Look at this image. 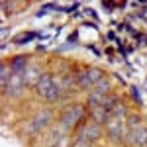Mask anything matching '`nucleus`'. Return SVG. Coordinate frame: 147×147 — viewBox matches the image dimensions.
<instances>
[{"mask_svg":"<svg viewBox=\"0 0 147 147\" xmlns=\"http://www.w3.org/2000/svg\"><path fill=\"white\" fill-rule=\"evenodd\" d=\"M127 143L131 147H147V127L143 124L127 129Z\"/></svg>","mask_w":147,"mask_h":147,"instance_id":"obj_7","label":"nucleus"},{"mask_svg":"<svg viewBox=\"0 0 147 147\" xmlns=\"http://www.w3.org/2000/svg\"><path fill=\"white\" fill-rule=\"evenodd\" d=\"M131 94H134L131 98H134L136 102H139V100H141V98H139V90H136V88H131Z\"/></svg>","mask_w":147,"mask_h":147,"instance_id":"obj_14","label":"nucleus"},{"mask_svg":"<svg viewBox=\"0 0 147 147\" xmlns=\"http://www.w3.org/2000/svg\"><path fill=\"white\" fill-rule=\"evenodd\" d=\"M4 94L8 98H20L24 92H26V82H24L22 75H12V79L8 80V84L2 88Z\"/></svg>","mask_w":147,"mask_h":147,"instance_id":"obj_6","label":"nucleus"},{"mask_svg":"<svg viewBox=\"0 0 147 147\" xmlns=\"http://www.w3.org/2000/svg\"><path fill=\"white\" fill-rule=\"evenodd\" d=\"M84 114H86V104H71V106H67L61 112V116H59V125L65 131L79 129L80 124H82Z\"/></svg>","mask_w":147,"mask_h":147,"instance_id":"obj_2","label":"nucleus"},{"mask_svg":"<svg viewBox=\"0 0 147 147\" xmlns=\"http://www.w3.org/2000/svg\"><path fill=\"white\" fill-rule=\"evenodd\" d=\"M92 143H94L92 139H88L86 136H82V134L77 131L75 137H73V145H71V147H92Z\"/></svg>","mask_w":147,"mask_h":147,"instance_id":"obj_11","label":"nucleus"},{"mask_svg":"<svg viewBox=\"0 0 147 147\" xmlns=\"http://www.w3.org/2000/svg\"><path fill=\"white\" fill-rule=\"evenodd\" d=\"M35 94L47 104H55L59 102V98L63 96V86H61V77L51 75V73H43L37 84L34 86Z\"/></svg>","mask_w":147,"mask_h":147,"instance_id":"obj_1","label":"nucleus"},{"mask_svg":"<svg viewBox=\"0 0 147 147\" xmlns=\"http://www.w3.org/2000/svg\"><path fill=\"white\" fill-rule=\"evenodd\" d=\"M102 127H104V125H100L98 122L90 120V122H82L77 131L82 134V136H86L88 139H92V141H96V139H100V137H102Z\"/></svg>","mask_w":147,"mask_h":147,"instance_id":"obj_8","label":"nucleus"},{"mask_svg":"<svg viewBox=\"0 0 147 147\" xmlns=\"http://www.w3.org/2000/svg\"><path fill=\"white\" fill-rule=\"evenodd\" d=\"M41 75H43V73H41V69L37 67V65H30V67H28V71L22 75V77H24V82H26V86H35Z\"/></svg>","mask_w":147,"mask_h":147,"instance_id":"obj_10","label":"nucleus"},{"mask_svg":"<svg viewBox=\"0 0 147 147\" xmlns=\"http://www.w3.org/2000/svg\"><path fill=\"white\" fill-rule=\"evenodd\" d=\"M106 134L108 137L116 141V143H122L127 139V124L125 122H120V120H112L110 118V122L106 124Z\"/></svg>","mask_w":147,"mask_h":147,"instance_id":"obj_5","label":"nucleus"},{"mask_svg":"<svg viewBox=\"0 0 147 147\" xmlns=\"http://www.w3.org/2000/svg\"><path fill=\"white\" fill-rule=\"evenodd\" d=\"M71 145H73V139H71L69 136H65L63 139H59V141H57L53 147H71Z\"/></svg>","mask_w":147,"mask_h":147,"instance_id":"obj_13","label":"nucleus"},{"mask_svg":"<svg viewBox=\"0 0 147 147\" xmlns=\"http://www.w3.org/2000/svg\"><path fill=\"white\" fill-rule=\"evenodd\" d=\"M30 67V61H28V55H16L10 59V69L14 75H24Z\"/></svg>","mask_w":147,"mask_h":147,"instance_id":"obj_9","label":"nucleus"},{"mask_svg":"<svg viewBox=\"0 0 147 147\" xmlns=\"http://www.w3.org/2000/svg\"><path fill=\"white\" fill-rule=\"evenodd\" d=\"M77 77V88L80 90H92L98 80L104 79V71L98 67H82L75 73Z\"/></svg>","mask_w":147,"mask_h":147,"instance_id":"obj_3","label":"nucleus"},{"mask_svg":"<svg viewBox=\"0 0 147 147\" xmlns=\"http://www.w3.org/2000/svg\"><path fill=\"white\" fill-rule=\"evenodd\" d=\"M92 90H96V92H100V94H104V96H108V92H110V80L104 77L102 80L96 82V86H94Z\"/></svg>","mask_w":147,"mask_h":147,"instance_id":"obj_12","label":"nucleus"},{"mask_svg":"<svg viewBox=\"0 0 147 147\" xmlns=\"http://www.w3.org/2000/svg\"><path fill=\"white\" fill-rule=\"evenodd\" d=\"M53 122V110L51 108H41V110H37V112L32 116V120L26 124V131L28 134H39V131H43L47 129L49 125Z\"/></svg>","mask_w":147,"mask_h":147,"instance_id":"obj_4","label":"nucleus"}]
</instances>
